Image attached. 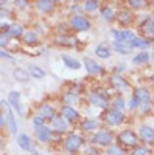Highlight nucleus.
I'll list each match as a JSON object with an SVG mask.
<instances>
[{"label":"nucleus","mask_w":154,"mask_h":155,"mask_svg":"<svg viewBox=\"0 0 154 155\" xmlns=\"http://www.w3.org/2000/svg\"><path fill=\"white\" fill-rule=\"evenodd\" d=\"M101 121L108 127H118L126 121V115H125V112H120V110H115V109L109 107L106 110H103Z\"/></svg>","instance_id":"4"},{"label":"nucleus","mask_w":154,"mask_h":155,"mask_svg":"<svg viewBox=\"0 0 154 155\" xmlns=\"http://www.w3.org/2000/svg\"><path fill=\"white\" fill-rule=\"evenodd\" d=\"M109 36H111V39H112V42H121V30L111 28Z\"/></svg>","instance_id":"41"},{"label":"nucleus","mask_w":154,"mask_h":155,"mask_svg":"<svg viewBox=\"0 0 154 155\" xmlns=\"http://www.w3.org/2000/svg\"><path fill=\"white\" fill-rule=\"evenodd\" d=\"M139 30H140V36L152 42V39H154V25L149 19V14H146L143 19L139 20Z\"/></svg>","instance_id":"15"},{"label":"nucleus","mask_w":154,"mask_h":155,"mask_svg":"<svg viewBox=\"0 0 154 155\" xmlns=\"http://www.w3.org/2000/svg\"><path fill=\"white\" fill-rule=\"evenodd\" d=\"M12 16V12L8 9V8H0V19H8V17H11Z\"/></svg>","instance_id":"45"},{"label":"nucleus","mask_w":154,"mask_h":155,"mask_svg":"<svg viewBox=\"0 0 154 155\" xmlns=\"http://www.w3.org/2000/svg\"><path fill=\"white\" fill-rule=\"evenodd\" d=\"M83 65L86 67V71L89 76L97 78V76H104L106 74V68L101 65L100 62H97L92 58H84L83 59Z\"/></svg>","instance_id":"9"},{"label":"nucleus","mask_w":154,"mask_h":155,"mask_svg":"<svg viewBox=\"0 0 154 155\" xmlns=\"http://www.w3.org/2000/svg\"><path fill=\"white\" fill-rule=\"evenodd\" d=\"M115 20H117L118 25H121L123 30H129V27L135 22V14H134V11H131L129 8H123V9L117 11Z\"/></svg>","instance_id":"10"},{"label":"nucleus","mask_w":154,"mask_h":155,"mask_svg":"<svg viewBox=\"0 0 154 155\" xmlns=\"http://www.w3.org/2000/svg\"><path fill=\"white\" fill-rule=\"evenodd\" d=\"M139 106H140V104H139V101L131 95V99L126 102V109L129 110V112H135V110H139Z\"/></svg>","instance_id":"40"},{"label":"nucleus","mask_w":154,"mask_h":155,"mask_svg":"<svg viewBox=\"0 0 154 155\" xmlns=\"http://www.w3.org/2000/svg\"><path fill=\"white\" fill-rule=\"evenodd\" d=\"M131 155H152V149L145 144H139L134 149H131Z\"/></svg>","instance_id":"37"},{"label":"nucleus","mask_w":154,"mask_h":155,"mask_svg":"<svg viewBox=\"0 0 154 155\" xmlns=\"http://www.w3.org/2000/svg\"><path fill=\"white\" fill-rule=\"evenodd\" d=\"M109 85L112 87V90H115L118 95L125 93V92H129L131 84L128 82V79L121 74V73H112L109 76Z\"/></svg>","instance_id":"8"},{"label":"nucleus","mask_w":154,"mask_h":155,"mask_svg":"<svg viewBox=\"0 0 154 155\" xmlns=\"http://www.w3.org/2000/svg\"><path fill=\"white\" fill-rule=\"evenodd\" d=\"M27 70H28V73H30V76L33 78V79H44L45 74H47V71L42 67L36 65V64H30Z\"/></svg>","instance_id":"32"},{"label":"nucleus","mask_w":154,"mask_h":155,"mask_svg":"<svg viewBox=\"0 0 154 155\" xmlns=\"http://www.w3.org/2000/svg\"><path fill=\"white\" fill-rule=\"evenodd\" d=\"M25 31H27V30H25L22 22H11V28H9L8 34H9L11 39H22Z\"/></svg>","instance_id":"25"},{"label":"nucleus","mask_w":154,"mask_h":155,"mask_svg":"<svg viewBox=\"0 0 154 155\" xmlns=\"http://www.w3.org/2000/svg\"><path fill=\"white\" fill-rule=\"evenodd\" d=\"M16 141H17V146H19L22 150H25V152H33V150H36L33 138H31L30 135H27V134H19V135L16 137Z\"/></svg>","instance_id":"20"},{"label":"nucleus","mask_w":154,"mask_h":155,"mask_svg":"<svg viewBox=\"0 0 154 155\" xmlns=\"http://www.w3.org/2000/svg\"><path fill=\"white\" fill-rule=\"evenodd\" d=\"M149 19H151V22H152V25H154V11L149 14Z\"/></svg>","instance_id":"50"},{"label":"nucleus","mask_w":154,"mask_h":155,"mask_svg":"<svg viewBox=\"0 0 154 155\" xmlns=\"http://www.w3.org/2000/svg\"><path fill=\"white\" fill-rule=\"evenodd\" d=\"M20 41H22L25 45H28V47H36V45H39L41 37H39V34H37L34 30H27V31L23 33V36H22Z\"/></svg>","instance_id":"23"},{"label":"nucleus","mask_w":154,"mask_h":155,"mask_svg":"<svg viewBox=\"0 0 154 155\" xmlns=\"http://www.w3.org/2000/svg\"><path fill=\"white\" fill-rule=\"evenodd\" d=\"M69 28L75 33H84L92 28V20L89 19L86 14H78L72 16L69 19Z\"/></svg>","instance_id":"7"},{"label":"nucleus","mask_w":154,"mask_h":155,"mask_svg":"<svg viewBox=\"0 0 154 155\" xmlns=\"http://www.w3.org/2000/svg\"><path fill=\"white\" fill-rule=\"evenodd\" d=\"M6 101L9 107L12 109V112L17 113V116H23L25 115V109L22 106V99H20V92H17V90H11V92L8 93L6 96Z\"/></svg>","instance_id":"11"},{"label":"nucleus","mask_w":154,"mask_h":155,"mask_svg":"<svg viewBox=\"0 0 154 155\" xmlns=\"http://www.w3.org/2000/svg\"><path fill=\"white\" fill-rule=\"evenodd\" d=\"M59 115H61L66 121H69L70 124H76V123L81 121V113H80V110H76L75 107H70V106H62L61 110H59Z\"/></svg>","instance_id":"16"},{"label":"nucleus","mask_w":154,"mask_h":155,"mask_svg":"<svg viewBox=\"0 0 154 155\" xmlns=\"http://www.w3.org/2000/svg\"><path fill=\"white\" fill-rule=\"evenodd\" d=\"M36 115H39L41 118L47 123V121H53L55 120V116L59 115V112L56 110V107L53 104H50V102H42V104L37 107V113Z\"/></svg>","instance_id":"13"},{"label":"nucleus","mask_w":154,"mask_h":155,"mask_svg":"<svg viewBox=\"0 0 154 155\" xmlns=\"http://www.w3.org/2000/svg\"><path fill=\"white\" fill-rule=\"evenodd\" d=\"M126 6L131 11H139V9H143V8L149 6V2H145V0H128Z\"/></svg>","instance_id":"35"},{"label":"nucleus","mask_w":154,"mask_h":155,"mask_svg":"<svg viewBox=\"0 0 154 155\" xmlns=\"http://www.w3.org/2000/svg\"><path fill=\"white\" fill-rule=\"evenodd\" d=\"M106 155H128V152L118 144H112L106 149Z\"/></svg>","instance_id":"38"},{"label":"nucleus","mask_w":154,"mask_h":155,"mask_svg":"<svg viewBox=\"0 0 154 155\" xmlns=\"http://www.w3.org/2000/svg\"><path fill=\"white\" fill-rule=\"evenodd\" d=\"M14 6H16L17 9H22V8H28L30 3H28V2H23V0H16V2H14Z\"/></svg>","instance_id":"47"},{"label":"nucleus","mask_w":154,"mask_h":155,"mask_svg":"<svg viewBox=\"0 0 154 155\" xmlns=\"http://www.w3.org/2000/svg\"><path fill=\"white\" fill-rule=\"evenodd\" d=\"M115 138H117V135H115L111 129H100L95 134H92L91 144L95 146V147H109V146L114 144Z\"/></svg>","instance_id":"2"},{"label":"nucleus","mask_w":154,"mask_h":155,"mask_svg":"<svg viewBox=\"0 0 154 155\" xmlns=\"http://www.w3.org/2000/svg\"><path fill=\"white\" fill-rule=\"evenodd\" d=\"M100 16L106 23H114L115 22V16H117V11L114 9L112 5H103L100 8Z\"/></svg>","instance_id":"24"},{"label":"nucleus","mask_w":154,"mask_h":155,"mask_svg":"<svg viewBox=\"0 0 154 155\" xmlns=\"http://www.w3.org/2000/svg\"><path fill=\"white\" fill-rule=\"evenodd\" d=\"M50 124H51V126H50V129L53 130V134H59V135L67 134V130H70V127H72V124H70L69 121L64 120L61 115L55 116V120L51 121Z\"/></svg>","instance_id":"18"},{"label":"nucleus","mask_w":154,"mask_h":155,"mask_svg":"<svg viewBox=\"0 0 154 155\" xmlns=\"http://www.w3.org/2000/svg\"><path fill=\"white\" fill-rule=\"evenodd\" d=\"M152 50H154V42H152Z\"/></svg>","instance_id":"54"},{"label":"nucleus","mask_w":154,"mask_h":155,"mask_svg":"<svg viewBox=\"0 0 154 155\" xmlns=\"http://www.w3.org/2000/svg\"><path fill=\"white\" fill-rule=\"evenodd\" d=\"M149 82H151V84H152V85H154V73H152V74H151V76H149Z\"/></svg>","instance_id":"49"},{"label":"nucleus","mask_w":154,"mask_h":155,"mask_svg":"<svg viewBox=\"0 0 154 155\" xmlns=\"http://www.w3.org/2000/svg\"><path fill=\"white\" fill-rule=\"evenodd\" d=\"M129 45H131V48H132V50L146 51V48L152 47V42H151V41H148V39H145V37H142V36H137V37L134 39V41H132Z\"/></svg>","instance_id":"26"},{"label":"nucleus","mask_w":154,"mask_h":155,"mask_svg":"<svg viewBox=\"0 0 154 155\" xmlns=\"http://www.w3.org/2000/svg\"><path fill=\"white\" fill-rule=\"evenodd\" d=\"M139 140L142 141V144L145 146H154V127L152 126H148V124H142L139 127Z\"/></svg>","instance_id":"14"},{"label":"nucleus","mask_w":154,"mask_h":155,"mask_svg":"<svg viewBox=\"0 0 154 155\" xmlns=\"http://www.w3.org/2000/svg\"><path fill=\"white\" fill-rule=\"evenodd\" d=\"M84 143H86V138L83 137V134L70 132V134H67V137H64V140H62V149H64V152H67L70 155H75V153H78L83 149Z\"/></svg>","instance_id":"1"},{"label":"nucleus","mask_w":154,"mask_h":155,"mask_svg":"<svg viewBox=\"0 0 154 155\" xmlns=\"http://www.w3.org/2000/svg\"><path fill=\"white\" fill-rule=\"evenodd\" d=\"M11 28V22H0V33H8Z\"/></svg>","instance_id":"46"},{"label":"nucleus","mask_w":154,"mask_h":155,"mask_svg":"<svg viewBox=\"0 0 154 155\" xmlns=\"http://www.w3.org/2000/svg\"><path fill=\"white\" fill-rule=\"evenodd\" d=\"M61 99H62V106H70V107H73L76 102H80V95L70 92V90L67 88V92L62 93Z\"/></svg>","instance_id":"30"},{"label":"nucleus","mask_w":154,"mask_h":155,"mask_svg":"<svg viewBox=\"0 0 154 155\" xmlns=\"http://www.w3.org/2000/svg\"><path fill=\"white\" fill-rule=\"evenodd\" d=\"M0 59H6V61H14V56H12L9 51L6 50H2L0 48Z\"/></svg>","instance_id":"43"},{"label":"nucleus","mask_w":154,"mask_h":155,"mask_svg":"<svg viewBox=\"0 0 154 155\" xmlns=\"http://www.w3.org/2000/svg\"><path fill=\"white\" fill-rule=\"evenodd\" d=\"M94 53H95V56H97L98 59L104 61V59H109V58L112 56V48H111L109 45H106V44H100V45L95 47Z\"/></svg>","instance_id":"29"},{"label":"nucleus","mask_w":154,"mask_h":155,"mask_svg":"<svg viewBox=\"0 0 154 155\" xmlns=\"http://www.w3.org/2000/svg\"><path fill=\"white\" fill-rule=\"evenodd\" d=\"M101 123L95 118H84L80 121V129L86 134H95L97 130H100Z\"/></svg>","instance_id":"21"},{"label":"nucleus","mask_w":154,"mask_h":155,"mask_svg":"<svg viewBox=\"0 0 154 155\" xmlns=\"http://www.w3.org/2000/svg\"><path fill=\"white\" fill-rule=\"evenodd\" d=\"M87 102L91 106L97 107V109H101V110H106L111 107V96L106 90H94L87 95Z\"/></svg>","instance_id":"3"},{"label":"nucleus","mask_w":154,"mask_h":155,"mask_svg":"<svg viewBox=\"0 0 154 155\" xmlns=\"http://www.w3.org/2000/svg\"><path fill=\"white\" fill-rule=\"evenodd\" d=\"M151 59V54L148 51H139V53L132 58V64L134 65H146Z\"/></svg>","instance_id":"33"},{"label":"nucleus","mask_w":154,"mask_h":155,"mask_svg":"<svg viewBox=\"0 0 154 155\" xmlns=\"http://www.w3.org/2000/svg\"><path fill=\"white\" fill-rule=\"evenodd\" d=\"M33 5L42 14H51L56 9V2H53V0H36Z\"/></svg>","instance_id":"22"},{"label":"nucleus","mask_w":154,"mask_h":155,"mask_svg":"<svg viewBox=\"0 0 154 155\" xmlns=\"http://www.w3.org/2000/svg\"><path fill=\"white\" fill-rule=\"evenodd\" d=\"M30 155H39V152H37V150H33V152H30Z\"/></svg>","instance_id":"51"},{"label":"nucleus","mask_w":154,"mask_h":155,"mask_svg":"<svg viewBox=\"0 0 154 155\" xmlns=\"http://www.w3.org/2000/svg\"><path fill=\"white\" fill-rule=\"evenodd\" d=\"M117 141H118V146H121L123 149H125V147L134 149V147L139 146V143H140L137 132H134L132 129H125V130L118 132V134H117Z\"/></svg>","instance_id":"6"},{"label":"nucleus","mask_w":154,"mask_h":155,"mask_svg":"<svg viewBox=\"0 0 154 155\" xmlns=\"http://www.w3.org/2000/svg\"><path fill=\"white\" fill-rule=\"evenodd\" d=\"M12 78H14V81L20 82V84H25L30 81V73L27 68H22V67H16L14 70H12Z\"/></svg>","instance_id":"28"},{"label":"nucleus","mask_w":154,"mask_h":155,"mask_svg":"<svg viewBox=\"0 0 154 155\" xmlns=\"http://www.w3.org/2000/svg\"><path fill=\"white\" fill-rule=\"evenodd\" d=\"M149 6H152V8H154V0H152V2H149Z\"/></svg>","instance_id":"52"},{"label":"nucleus","mask_w":154,"mask_h":155,"mask_svg":"<svg viewBox=\"0 0 154 155\" xmlns=\"http://www.w3.org/2000/svg\"><path fill=\"white\" fill-rule=\"evenodd\" d=\"M0 110L3 112L5 115V123H6V129H8V132L9 135L12 137H17V121H16V113L12 112V109L9 107L8 104V101L6 99H2L0 101Z\"/></svg>","instance_id":"5"},{"label":"nucleus","mask_w":154,"mask_h":155,"mask_svg":"<svg viewBox=\"0 0 154 155\" xmlns=\"http://www.w3.org/2000/svg\"><path fill=\"white\" fill-rule=\"evenodd\" d=\"M34 137H36V140L39 141L41 144H48V143L53 141V130L45 124L42 127L34 129Z\"/></svg>","instance_id":"19"},{"label":"nucleus","mask_w":154,"mask_h":155,"mask_svg":"<svg viewBox=\"0 0 154 155\" xmlns=\"http://www.w3.org/2000/svg\"><path fill=\"white\" fill-rule=\"evenodd\" d=\"M101 8L100 2H97V0H86V2L83 3V11L84 12H95Z\"/></svg>","instance_id":"36"},{"label":"nucleus","mask_w":154,"mask_h":155,"mask_svg":"<svg viewBox=\"0 0 154 155\" xmlns=\"http://www.w3.org/2000/svg\"><path fill=\"white\" fill-rule=\"evenodd\" d=\"M84 155H101L100 149H97L95 146H91V147H87L84 150Z\"/></svg>","instance_id":"44"},{"label":"nucleus","mask_w":154,"mask_h":155,"mask_svg":"<svg viewBox=\"0 0 154 155\" xmlns=\"http://www.w3.org/2000/svg\"><path fill=\"white\" fill-rule=\"evenodd\" d=\"M3 127H6V123H5V115H3V112L0 110V129H3Z\"/></svg>","instance_id":"48"},{"label":"nucleus","mask_w":154,"mask_h":155,"mask_svg":"<svg viewBox=\"0 0 154 155\" xmlns=\"http://www.w3.org/2000/svg\"><path fill=\"white\" fill-rule=\"evenodd\" d=\"M111 107L115 109V110L125 112V110H126V99H125L121 95H117V96L111 98Z\"/></svg>","instance_id":"34"},{"label":"nucleus","mask_w":154,"mask_h":155,"mask_svg":"<svg viewBox=\"0 0 154 155\" xmlns=\"http://www.w3.org/2000/svg\"><path fill=\"white\" fill-rule=\"evenodd\" d=\"M151 58H152V59H154V50H152V53H151Z\"/></svg>","instance_id":"53"},{"label":"nucleus","mask_w":154,"mask_h":155,"mask_svg":"<svg viewBox=\"0 0 154 155\" xmlns=\"http://www.w3.org/2000/svg\"><path fill=\"white\" fill-rule=\"evenodd\" d=\"M111 48L115 51V53H118V54H121V56H128V54L132 51L131 45L126 44V42H112Z\"/></svg>","instance_id":"31"},{"label":"nucleus","mask_w":154,"mask_h":155,"mask_svg":"<svg viewBox=\"0 0 154 155\" xmlns=\"http://www.w3.org/2000/svg\"><path fill=\"white\" fill-rule=\"evenodd\" d=\"M9 42H11V37L8 33H0V48L2 50H6L9 47Z\"/></svg>","instance_id":"39"},{"label":"nucleus","mask_w":154,"mask_h":155,"mask_svg":"<svg viewBox=\"0 0 154 155\" xmlns=\"http://www.w3.org/2000/svg\"><path fill=\"white\" fill-rule=\"evenodd\" d=\"M31 124H33V129H37V127H42V126H45V121L41 118L39 115H34L33 118H31Z\"/></svg>","instance_id":"42"},{"label":"nucleus","mask_w":154,"mask_h":155,"mask_svg":"<svg viewBox=\"0 0 154 155\" xmlns=\"http://www.w3.org/2000/svg\"><path fill=\"white\" fill-rule=\"evenodd\" d=\"M61 59H62V62H64V65H66L67 68H70V70H80L81 67H83V62H80L76 58H73V56H70V54H61Z\"/></svg>","instance_id":"27"},{"label":"nucleus","mask_w":154,"mask_h":155,"mask_svg":"<svg viewBox=\"0 0 154 155\" xmlns=\"http://www.w3.org/2000/svg\"><path fill=\"white\" fill-rule=\"evenodd\" d=\"M53 42L58 47L67 48V47H76V45H78V39H76L73 34H69V33H58L55 36V41Z\"/></svg>","instance_id":"17"},{"label":"nucleus","mask_w":154,"mask_h":155,"mask_svg":"<svg viewBox=\"0 0 154 155\" xmlns=\"http://www.w3.org/2000/svg\"><path fill=\"white\" fill-rule=\"evenodd\" d=\"M132 96L139 101L140 106L143 104H152V93L151 90L145 85H137L132 88Z\"/></svg>","instance_id":"12"}]
</instances>
